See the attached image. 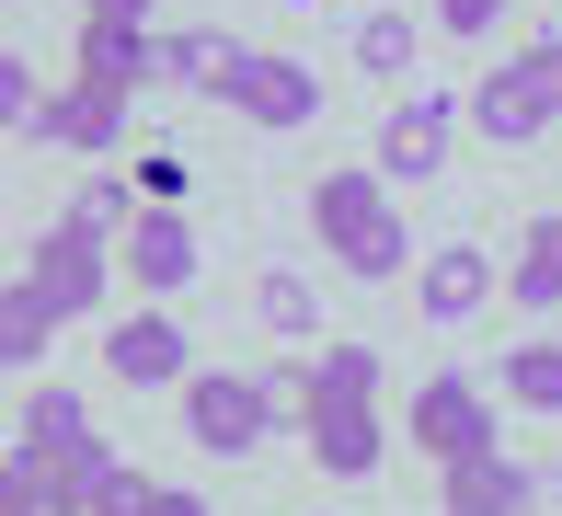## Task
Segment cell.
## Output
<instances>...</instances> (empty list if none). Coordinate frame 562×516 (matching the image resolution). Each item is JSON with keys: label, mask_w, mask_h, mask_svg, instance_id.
<instances>
[{"label": "cell", "mask_w": 562, "mask_h": 516, "mask_svg": "<svg viewBox=\"0 0 562 516\" xmlns=\"http://www.w3.org/2000/svg\"><path fill=\"white\" fill-rule=\"evenodd\" d=\"M299 425H311V459L334 482H368L379 448H391V425H379V356L368 345H322L299 368Z\"/></svg>", "instance_id": "1"}, {"label": "cell", "mask_w": 562, "mask_h": 516, "mask_svg": "<svg viewBox=\"0 0 562 516\" xmlns=\"http://www.w3.org/2000/svg\"><path fill=\"white\" fill-rule=\"evenodd\" d=\"M311 229H322V253H334L345 276H368V288H391L402 265H414V229H402V206L379 172H322L311 184Z\"/></svg>", "instance_id": "2"}, {"label": "cell", "mask_w": 562, "mask_h": 516, "mask_svg": "<svg viewBox=\"0 0 562 516\" xmlns=\"http://www.w3.org/2000/svg\"><path fill=\"white\" fill-rule=\"evenodd\" d=\"M184 436L207 459H252L276 436V379H241V368H195L184 379Z\"/></svg>", "instance_id": "3"}, {"label": "cell", "mask_w": 562, "mask_h": 516, "mask_svg": "<svg viewBox=\"0 0 562 516\" xmlns=\"http://www.w3.org/2000/svg\"><path fill=\"white\" fill-rule=\"evenodd\" d=\"M23 288H35L46 310H58V322H92V310H104V229H92L81 206H69V218L46 229V242H35Z\"/></svg>", "instance_id": "4"}, {"label": "cell", "mask_w": 562, "mask_h": 516, "mask_svg": "<svg viewBox=\"0 0 562 516\" xmlns=\"http://www.w3.org/2000/svg\"><path fill=\"white\" fill-rule=\"evenodd\" d=\"M414 448L437 459V471L494 459L505 448V436H494V391H482V379H425V391H414Z\"/></svg>", "instance_id": "5"}, {"label": "cell", "mask_w": 562, "mask_h": 516, "mask_svg": "<svg viewBox=\"0 0 562 516\" xmlns=\"http://www.w3.org/2000/svg\"><path fill=\"white\" fill-rule=\"evenodd\" d=\"M494 299H505V265H494L482 242H437V253L414 265V310H425L437 333H471Z\"/></svg>", "instance_id": "6"}, {"label": "cell", "mask_w": 562, "mask_h": 516, "mask_svg": "<svg viewBox=\"0 0 562 516\" xmlns=\"http://www.w3.org/2000/svg\"><path fill=\"white\" fill-rule=\"evenodd\" d=\"M448 138H459V103L448 92H402L391 103V126H379V184H437L448 172Z\"/></svg>", "instance_id": "7"}, {"label": "cell", "mask_w": 562, "mask_h": 516, "mask_svg": "<svg viewBox=\"0 0 562 516\" xmlns=\"http://www.w3.org/2000/svg\"><path fill=\"white\" fill-rule=\"evenodd\" d=\"M104 368H115V391H184L195 379L184 322H172V310H126V322L104 333Z\"/></svg>", "instance_id": "8"}, {"label": "cell", "mask_w": 562, "mask_h": 516, "mask_svg": "<svg viewBox=\"0 0 562 516\" xmlns=\"http://www.w3.org/2000/svg\"><path fill=\"white\" fill-rule=\"evenodd\" d=\"M459 115L482 126V149H540V138H551V103H540V81H528L517 58H505V69H482Z\"/></svg>", "instance_id": "9"}, {"label": "cell", "mask_w": 562, "mask_h": 516, "mask_svg": "<svg viewBox=\"0 0 562 516\" xmlns=\"http://www.w3.org/2000/svg\"><path fill=\"white\" fill-rule=\"evenodd\" d=\"M195 265H207V253H195V218H184V206H138V218H126V276H138L149 299L195 288Z\"/></svg>", "instance_id": "10"}, {"label": "cell", "mask_w": 562, "mask_h": 516, "mask_svg": "<svg viewBox=\"0 0 562 516\" xmlns=\"http://www.w3.org/2000/svg\"><path fill=\"white\" fill-rule=\"evenodd\" d=\"M241 103L252 126H276V138H299V126L322 115V69H299V58H265V46H252V69H241Z\"/></svg>", "instance_id": "11"}, {"label": "cell", "mask_w": 562, "mask_h": 516, "mask_svg": "<svg viewBox=\"0 0 562 516\" xmlns=\"http://www.w3.org/2000/svg\"><path fill=\"white\" fill-rule=\"evenodd\" d=\"M241 69H252V46L241 35H218V23H184V35H161V81H184V92H241Z\"/></svg>", "instance_id": "12"}, {"label": "cell", "mask_w": 562, "mask_h": 516, "mask_svg": "<svg viewBox=\"0 0 562 516\" xmlns=\"http://www.w3.org/2000/svg\"><path fill=\"white\" fill-rule=\"evenodd\" d=\"M35 138H46V149H115V138H126V92H92V81L46 92Z\"/></svg>", "instance_id": "13"}, {"label": "cell", "mask_w": 562, "mask_h": 516, "mask_svg": "<svg viewBox=\"0 0 562 516\" xmlns=\"http://www.w3.org/2000/svg\"><path fill=\"white\" fill-rule=\"evenodd\" d=\"M505 310H528V322H551V310H562V206L517 229V265H505Z\"/></svg>", "instance_id": "14"}, {"label": "cell", "mask_w": 562, "mask_h": 516, "mask_svg": "<svg viewBox=\"0 0 562 516\" xmlns=\"http://www.w3.org/2000/svg\"><path fill=\"white\" fill-rule=\"evenodd\" d=\"M161 69V35L149 23H81V81L92 92H138Z\"/></svg>", "instance_id": "15"}, {"label": "cell", "mask_w": 562, "mask_h": 516, "mask_svg": "<svg viewBox=\"0 0 562 516\" xmlns=\"http://www.w3.org/2000/svg\"><path fill=\"white\" fill-rule=\"evenodd\" d=\"M528 494H540V471H517V459H459L448 471V516H528Z\"/></svg>", "instance_id": "16"}, {"label": "cell", "mask_w": 562, "mask_h": 516, "mask_svg": "<svg viewBox=\"0 0 562 516\" xmlns=\"http://www.w3.org/2000/svg\"><path fill=\"white\" fill-rule=\"evenodd\" d=\"M505 402L562 413V333H517V345H505Z\"/></svg>", "instance_id": "17"}, {"label": "cell", "mask_w": 562, "mask_h": 516, "mask_svg": "<svg viewBox=\"0 0 562 516\" xmlns=\"http://www.w3.org/2000/svg\"><path fill=\"white\" fill-rule=\"evenodd\" d=\"M414 58H425V23L414 12H368V23H356V69H368V81H414Z\"/></svg>", "instance_id": "18"}, {"label": "cell", "mask_w": 562, "mask_h": 516, "mask_svg": "<svg viewBox=\"0 0 562 516\" xmlns=\"http://www.w3.org/2000/svg\"><path fill=\"white\" fill-rule=\"evenodd\" d=\"M252 310H265V333H288V345H311V333H322V288H311V276H288V265L252 288Z\"/></svg>", "instance_id": "19"}, {"label": "cell", "mask_w": 562, "mask_h": 516, "mask_svg": "<svg viewBox=\"0 0 562 516\" xmlns=\"http://www.w3.org/2000/svg\"><path fill=\"white\" fill-rule=\"evenodd\" d=\"M46 333H58V310H46L35 288H0V368H35Z\"/></svg>", "instance_id": "20"}, {"label": "cell", "mask_w": 562, "mask_h": 516, "mask_svg": "<svg viewBox=\"0 0 562 516\" xmlns=\"http://www.w3.org/2000/svg\"><path fill=\"white\" fill-rule=\"evenodd\" d=\"M149 494H161V482H149V471H126V459H115V471L92 482L81 505H92V516H149Z\"/></svg>", "instance_id": "21"}, {"label": "cell", "mask_w": 562, "mask_h": 516, "mask_svg": "<svg viewBox=\"0 0 562 516\" xmlns=\"http://www.w3.org/2000/svg\"><path fill=\"white\" fill-rule=\"evenodd\" d=\"M46 115V92H35V69L12 58V46H0V126H35Z\"/></svg>", "instance_id": "22"}, {"label": "cell", "mask_w": 562, "mask_h": 516, "mask_svg": "<svg viewBox=\"0 0 562 516\" xmlns=\"http://www.w3.org/2000/svg\"><path fill=\"white\" fill-rule=\"evenodd\" d=\"M517 69H528V81H540V103H551V126H562V35H540V46H528V58H517Z\"/></svg>", "instance_id": "23"}, {"label": "cell", "mask_w": 562, "mask_h": 516, "mask_svg": "<svg viewBox=\"0 0 562 516\" xmlns=\"http://www.w3.org/2000/svg\"><path fill=\"white\" fill-rule=\"evenodd\" d=\"M437 23H448V35H494L505 0H437Z\"/></svg>", "instance_id": "24"}, {"label": "cell", "mask_w": 562, "mask_h": 516, "mask_svg": "<svg viewBox=\"0 0 562 516\" xmlns=\"http://www.w3.org/2000/svg\"><path fill=\"white\" fill-rule=\"evenodd\" d=\"M0 516H35V471L23 459H0Z\"/></svg>", "instance_id": "25"}, {"label": "cell", "mask_w": 562, "mask_h": 516, "mask_svg": "<svg viewBox=\"0 0 562 516\" xmlns=\"http://www.w3.org/2000/svg\"><path fill=\"white\" fill-rule=\"evenodd\" d=\"M81 23H149V0H81Z\"/></svg>", "instance_id": "26"}, {"label": "cell", "mask_w": 562, "mask_h": 516, "mask_svg": "<svg viewBox=\"0 0 562 516\" xmlns=\"http://www.w3.org/2000/svg\"><path fill=\"white\" fill-rule=\"evenodd\" d=\"M149 516H207V494H172V482H161V494H149Z\"/></svg>", "instance_id": "27"}]
</instances>
